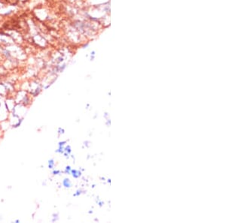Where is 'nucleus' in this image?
<instances>
[{"instance_id": "9d476101", "label": "nucleus", "mask_w": 226, "mask_h": 223, "mask_svg": "<svg viewBox=\"0 0 226 223\" xmlns=\"http://www.w3.org/2000/svg\"><path fill=\"white\" fill-rule=\"evenodd\" d=\"M66 141H60V142H59L58 146H61V147H64L65 144H66Z\"/></svg>"}, {"instance_id": "39448f33", "label": "nucleus", "mask_w": 226, "mask_h": 223, "mask_svg": "<svg viewBox=\"0 0 226 223\" xmlns=\"http://www.w3.org/2000/svg\"><path fill=\"white\" fill-rule=\"evenodd\" d=\"M23 121V117L19 118V119L18 120V121H17L16 123H15V124L12 125V128H14V129H17V128L20 127V126H21V124H22Z\"/></svg>"}, {"instance_id": "f03ea898", "label": "nucleus", "mask_w": 226, "mask_h": 223, "mask_svg": "<svg viewBox=\"0 0 226 223\" xmlns=\"http://www.w3.org/2000/svg\"><path fill=\"white\" fill-rule=\"evenodd\" d=\"M62 184H63V186H64L65 188H66V189L71 188L72 185H73V184H72L71 180H70L69 178L63 179V182H62Z\"/></svg>"}, {"instance_id": "6e6552de", "label": "nucleus", "mask_w": 226, "mask_h": 223, "mask_svg": "<svg viewBox=\"0 0 226 223\" xmlns=\"http://www.w3.org/2000/svg\"><path fill=\"white\" fill-rule=\"evenodd\" d=\"M52 217H53V219H51V221H52L53 222H56V221L58 220V219H59V218H58V214H57V213H54V214L52 215Z\"/></svg>"}, {"instance_id": "1a4fd4ad", "label": "nucleus", "mask_w": 226, "mask_h": 223, "mask_svg": "<svg viewBox=\"0 0 226 223\" xmlns=\"http://www.w3.org/2000/svg\"><path fill=\"white\" fill-rule=\"evenodd\" d=\"M64 132H65V130L63 129H62V128H59L58 130H57V133H58L60 135L64 134Z\"/></svg>"}, {"instance_id": "20e7f679", "label": "nucleus", "mask_w": 226, "mask_h": 223, "mask_svg": "<svg viewBox=\"0 0 226 223\" xmlns=\"http://www.w3.org/2000/svg\"><path fill=\"white\" fill-rule=\"evenodd\" d=\"M55 167V161H54V159H50L48 161V168L50 170H53Z\"/></svg>"}, {"instance_id": "f8f14e48", "label": "nucleus", "mask_w": 226, "mask_h": 223, "mask_svg": "<svg viewBox=\"0 0 226 223\" xmlns=\"http://www.w3.org/2000/svg\"><path fill=\"white\" fill-rule=\"evenodd\" d=\"M14 222H15V223H19V222H21V220H20V219H15V221H14Z\"/></svg>"}, {"instance_id": "f257e3e1", "label": "nucleus", "mask_w": 226, "mask_h": 223, "mask_svg": "<svg viewBox=\"0 0 226 223\" xmlns=\"http://www.w3.org/2000/svg\"><path fill=\"white\" fill-rule=\"evenodd\" d=\"M71 174V175L73 176L74 178L78 179V178H79L81 176H82V172H81L80 171H79V170L72 169L71 174Z\"/></svg>"}, {"instance_id": "0eeeda50", "label": "nucleus", "mask_w": 226, "mask_h": 223, "mask_svg": "<svg viewBox=\"0 0 226 223\" xmlns=\"http://www.w3.org/2000/svg\"><path fill=\"white\" fill-rule=\"evenodd\" d=\"M61 173H62V171H60V170L54 169H54H53V171H52V174H53V175H54V176H55V175H60V174H61Z\"/></svg>"}, {"instance_id": "423d86ee", "label": "nucleus", "mask_w": 226, "mask_h": 223, "mask_svg": "<svg viewBox=\"0 0 226 223\" xmlns=\"http://www.w3.org/2000/svg\"><path fill=\"white\" fill-rule=\"evenodd\" d=\"M71 171H72L71 166H69V165H67V166L65 168L64 173L66 174H71Z\"/></svg>"}, {"instance_id": "7ed1b4c3", "label": "nucleus", "mask_w": 226, "mask_h": 223, "mask_svg": "<svg viewBox=\"0 0 226 223\" xmlns=\"http://www.w3.org/2000/svg\"><path fill=\"white\" fill-rule=\"evenodd\" d=\"M72 152V149L71 146L69 145H67V146H65L64 147V152H63V155L65 156L66 157H69V156L71 154Z\"/></svg>"}, {"instance_id": "9b49d317", "label": "nucleus", "mask_w": 226, "mask_h": 223, "mask_svg": "<svg viewBox=\"0 0 226 223\" xmlns=\"http://www.w3.org/2000/svg\"><path fill=\"white\" fill-rule=\"evenodd\" d=\"M82 190H78V191H76V193H74L73 194V196H75V197H78V196L80 195L81 194H82Z\"/></svg>"}]
</instances>
